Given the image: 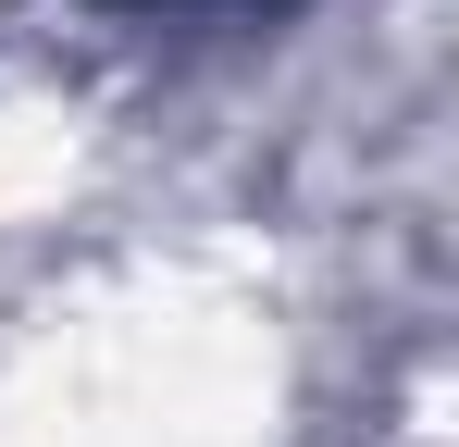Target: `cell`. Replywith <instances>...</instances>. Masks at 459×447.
I'll use <instances>...</instances> for the list:
<instances>
[{"label":"cell","instance_id":"1","mask_svg":"<svg viewBox=\"0 0 459 447\" xmlns=\"http://www.w3.org/2000/svg\"><path fill=\"white\" fill-rule=\"evenodd\" d=\"M125 13H261V0H125Z\"/></svg>","mask_w":459,"mask_h":447}]
</instances>
